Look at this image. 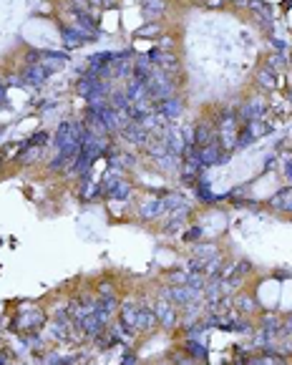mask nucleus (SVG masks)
Returning <instances> with one entry per match:
<instances>
[{"label":"nucleus","instance_id":"1","mask_svg":"<svg viewBox=\"0 0 292 365\" xmlns=\"http://www.w3.org/2000/svg\"><path fill=\"white\" fill-rule=\"evenodd\" d=\"M146 91L151 96V101H161V98H169L174 86H172V81L166 78L164 71H151L149 78H146Z\"/></svg>","mask_w":292,"mask_h":365},{"label":"nucleus","instance_id":"2","mask_svg":"<svg viewBox=\"0 0 292 365\" xmlns=\"http://www.w3.org/2000/svg\"><path fill=\"white\" fill-rule=\"evenodd\" d=\"M154 312H156V320H159V325L164 328H174L177 325V305L172 300H159L154 305Z\"/></svg>","mask_w":292,"mask_h":365},{"label":"nucleus","instance_id":"3","mask_svg":"<svg viewBox=\"0 0 292 365\" xmlns=\"http://www.w3.org/2000/svg\"><path fill=\"white\" fill-rule=\"evenodd\" d=\"M48 76H51V73H48L43 66H40V63H33V66H25L20 81H23V84H28V86H43Z\"/></svg>","mask_w":292,"mask_h":365},{"label":"nucleus","instance_id":"4","mask_svg":"<svg viewBox=\"0 0 292 365\" xmlns=\"http://www.w3.org/2000/svg\"><path fill=\"white\" fill-rule=\"evenodd\" d=\"M196 151H199V159H201L204 167H214V164H222V161H224V154H222L219 141H214V144H209V146H201V149H196Z\"/></svg>","mask_w":292,"mask_h":365},{"label":"nucleus","instance_id":"5","mask_svg":"<svg viewBox=\"0 0 292 365\" xmlns=\"http://www.w3.org/2000/svg\"><path fill=\"white\" fill-rule=\"evenodd\" d=\"M154 111H159V113H164L166 118H169V121H174L182 111H184V103L179 101V98H161V101H156L154 103Z\"/></svg>","mask_w":292,"mask_h":365},{"label":"nucleus","instance_id":"6","mask_svg":"<svg viewBox=\"0 0 292 365\" xmlns=\"http://www.w3.org/2000/svg\"><path fill=\"white\" fill-rule=\"evenodd\" d=\"M270 207L277 209V212H287V214H292V184H290V186H282V189L270 199Z\"/></svg>","mask_w":292,"mask_h":365},{"label":"nucleus","instance_id":"7","mask_svg":"<svg viewBox=\"0 0 292 365\" xmlns=\"http://www.w3.org/2000/svg\"><path fill=\"white\" fill-rule=\"evenodd\" d=\"M83 38L86 40H94L96 35H98V25H96V20L91 18V15H86V13H81V15H76V25H73Z\"/></svg>","mask_w":292,"mask_h":365},{"label":"nucleus","instance_id":"8","mask_svg":"<svg viewBox=\"0 0 292 365\" xmlns=\"http://www.w3.org/2000/svg\"><path fill=\"white\" fill-rule=\"evenodd\" d=\"M194 134V146L196 149H201V146H209V144H214L217 141V134H214V129L209 126V124H196V129L192 131Z\"/></svg>","mask_w":292,"mask_h":365},{"label":"nucleus","instance_id":"9","mask_svg":"<svg viewBox=\"0 0 292 365\" xmlns=\"http://www.w3.org/2000/svg\"><path fill=\"white\" fill-rule=\"evenodd\" d=\"M154 325H159L156 312H154L151 307L139 305V312H136V322H134V328H136V330H151Z\"/></svg>","mask_w":292,"mask_h":365},{"label":"nucleus","instance_id":"10","mask_svg":"<svg viewBox=\"0 0 292 365\" xmlns=\"http://www.w3.org/2000/svg\"><path fill=\"white\" fill-rule=\"evenodd\" d=\"M187 217H189V204H187V207H179V209H172L169 217H166L164 229H166V232H177V229L187 222Z\"/></svg>","mask_w":292,"mask_h":365},{"label":"nucleus","instance_id":"11","mask_svg":"<svg viewBox=\"0 0 292 365\" xmlns=\"http://www.w3.org/2000/svg\"><path fill=\"white\" fill-rule=\"evenodd\" d=\"M103 194H106L108 199H129V196H131V184L121 177V179H116Z\"/></svg>","mask_w":292,"mask_h":365},{"label":"nucleus","instance_id":"12","mask_svg":"<svg viewBox=\"0 0 292 365\" xmlns=\"http://www.w3.org/2000/svg\"><path fill=\"white\" fill-rule=\"evenodd\" d=\"M154 164H156V169H159V172L172 174V172H177V169H179V156H177V154H172V151H166L164 156H156V159H154Z\"/></svg>","mask_w":292,"mask_h":365},{"label":"nucleus","instance_id":"13","mask_svg":"<svg viewBox=\"0 0 292 365\" xmlns=\"http://www.w3.org/2000/svg\"><path fill=\"white\" fill-rule=\"evenodd\" d=\"M265 113V103L262 101H249L239 108V118L242 121H252V118H262Z\"/></svg>","mask_w":292,"mask_h":365},{"label":"nucleus","instance_id":"14","mask_svg":"<svg viewBox=\"0 0 292 365\" xmlns=\"http://www.w3.org/2000/svg\"><path fill=\"white\" fill-rule=\"evenodd\" d=\"M139 212H141V217H146V219H154V217L164 214V212H166V209H164V199H146L144 204L139 207Z\"/></svg>","mask_w":292,"mask_h":365},{"label":"nucleus","instance_id":"15","mask_svg":"<svg viewBox=\"0 0 292 365\" xmlns=\"http://www.w3.org/2000/svg\"><path fill=\"white\" fill-rule=\"evenodd\" d=\"M61 38H63L66 48H78L81 43H86V38H83L76 28H61Z\"/></svg>","mask_w":292,"mask_h":365},{"label":"nucleus","instance_id":"16","mask_svg":"<svg viewBox=\"0 0 292 365\" xmlns=\"http://www.w3.org/2000/svg\"><path fill=\"white\" fill-rule=\"evenodd\" d=\"M108 106H111L113 111H126V108L131 106V98L126 96V91H113L111 98H108Z\"/></svg>","mask_w":292,"mask_h":365},{"label":"nucleus","instance_id":"17","mask_svg":"<svg viewBox=\"0 0 292 365\" xmlns=\"http://www.w3.org/2000/svg\"><path fill=\"white\" fill-rule=\"evenodd\" d=\"M184 350H187L192 358H199V360H201V358H206V345H204L199 338H189V340H187V345H184Z\"/></svg>","mask_w":292,"mask_h":365},{"label":"nucleus","instance_id":"18","mask_svg":"<svg viewBox=\"0 0 292 365\" xmlns=\"http://www.w3.org/2000/svg\"><path fill=\"white\" fill-rule=\"evenodd\" d=\"M149 73H151V61H149V56H139V58L134 61V76L146 81Z\"/></svg>","mask_w":292,"mask_h":365},{"label":"nucleus","instance_id":"19","mask_svg":"<svg viewBox=\"0 0 292 365\" xmlns=\"http://www.w3.org/2000/svg\"><path fill=\"white\" fill-rule=\"evenodd\" d=\"M234 307H237L239 315L252 312V310H255V297H249V295H237V297H234Z\"/></svg>","mask_w":292,"mask_h":365},{"label":"nucleus","instance_id":"20","mask_svg":"<svg viewBox=\"0 0 292 365\" xmlns=\"http://www.w3.org/2000/svg\"><path fill=\"white\" fill-rule=\"evenodd\" d=\"M247 129H249V134H252L255 139H260V136H265L267 131H270V126L265 124V121L262 118H252V121H247V124H244Z\"/></svg>","mask_w":292,"mask_h":365},{"label":"nucleus","instance_id":"21","mask_svg":"<svg viewBox=\"0 0 292 365\" xmlns=\"http://www.w3.org/2000/svg\"><path fill=\"white\" fill-rule=\"evenodd\" d=\"M179 207H187V199L182 194H164V209L166 212L179 209Z\"/></svg>","mask_w":292,"mask_h":365},{"label":"nucleus","instance_id":"22","mask_svg":"<svg viewBox=\"0 0 292 365\" xmlns=\"http://www.w3.org/2000/svg\"><path fill=\"white\" fill-rule=\"evenodd\" d=\"M144 10H146L149 18H156V15H161L166 10V3L164 0H144Z\"/></svg>","mask_w":292,"mask_h":365},{"label":"nucleus","instance_id":"23","mask_svg":"<svg viewBox=\"0 0 292 365\" xmlns=\"http://www.w3.org/2000/svg\"><path fill=\"white\" fill-rule=\"evenodd\" d=\"M257 84H260V89H275V73H272V68H262L260 73H257Z\"/></svg>","mask_w":292,"mask_h":365},{"label":"nucleus","instance_id":"24","mask_svg":"<svg viewBox=\"0 0 292 365\" xmlns=\"http://www.w3.org/2000/svg\"><path fill=\"white\" fill-rule=\"evenodd\" d=\"M187 277H189V270L182 267V270H169L166 272V279L172 282V285H187Z\"/></svg>","mask_w":292,"mask_h":365},{"label":"nucleus","instance_id":"25","mask_svg":"<svg viewBox=\"0 0 292 365\" xmlns=\"http://www.w3.org/2000/svg\"><path fill=\"white\" fill-rule=\"evenodd\" d=\"M214 255H219V252H217L212 245H206V247H204V245H199V247L194 250V257H199V260H204V262H206V260H212Z\"/></svg>","mask_w":292,"mask_h":365},{"label":"nucleus","instance_id":"26","mask_svg":"<svg viewBox=\"0 0 292 365\" xmlns=\"http://www.w3.org/2000/svg\"><path fill=\"white\" fill-rule=\"evenodd\" d=\"M252 141H255V136L249 134V129H247V126H242V129L237 131V146H239V149L249 146V144H252Z\"/></svg>","mask_w":292,"mask_h":365},{"label":"nucleus","instance_id":"27","mask_svg":"<svg viewBox=\"0 0 292 365\" xmlns=\"http://www.w3.org/2000/svg\"><path fill=\"white\" fill-rule=\"evenodd\" d=\"M159 33H161V25H159V23H151V25H144V28H139V30H136V35H139V38H144V35H146V38H151V35H159Z\"/></svg>","mask_w":292,"mask_h":365},{"label":"nucleus","instance_id":"28","mask_svg":"<svg viewBox=\"0 0 292 365\" xmlns=\"http://www.w3.org/2000/svg\"><path fill=\"white\" fill-rule=\"evenodd\" d=\"M40 141H48V134H46V131H38V134H33V136L25 141V146H40Z\"/></svg>","mask_w":292,"mask_h":365},{"label":"nucleus","instance_id":"29","mask_svg":"<svg viewBox=\"0 0 292 365\" xmlns=\"http://www.w3.org/2000/svg\"><path fill=\"white\" fill-rule=\"evenodd\" d=\"M199 237H201V229H199V227H194V229L184 232V239H187V242H194V239H199Z\"/></svg>","mask_w":292,"mask_h":365},{"label":"nucleus","instance_id":"30","mask_svg":"<svg viewBox=\"0 0 292 365\" xmlns=\"http://www.w3.org/2000/svg\"><path fill=\"white\" fill-rule=\"evenodd\" d=\"M285 58H287V53H277V56H272V61H270V68H280Z\"/></svg>","mask_w":292,"mask_h":365},{"label":"nucleus","instance_id":"31","mask_svg":"<svg viewBox=\"0 0 292 365\" xmlns=\"http://www.w3.org/2000/svg\"><path fill=\"white\" fill-rule=\"evenodd\" d=\"M98 292H101V295H113V287L108 285V282H103V285L98 287Z\"/></svg>","mask_w":292,"mask_h":365},{"label":"nucleus","instance_id":"32","mask_svg":"<svg viewBox=\"0 0 292 365\" xmlns=\"http://www.w3.org/2000/svg\"><path fill=\"white\" fill-rule=\"evenodd\" d=\"M204 3H206V5H209V8H219V5L224 3V0H204Z\"/></svg>","mask_w":292,"mask_h":365},{"label":"nucleus","instance_id":"33","mask_svg":"<svg viewBox=\"0 0 292 365\" xmlns=\"http://www.w3.org/2000/svg\"><path fill=\"white\" fill-rule=\"evenodd\" d=\"M232 3H239V5H244V0H232Z\"/></svg>","mask_w":292,"mask_h":365},{"label":"nucleus","instance_id":"34","mask_svg":"<svg viewBox=\"0 0 292 365\" xmlns=\"http://www.w3.org/2000/svg\"><path fill=\"white\" fill-rule=\"evenodd\" d=\"M103 3H111V0H103Z\"/></svg>","mask_w":292,"mask_h":365}]
</instances>
